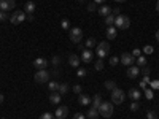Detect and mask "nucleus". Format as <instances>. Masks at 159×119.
Segmentation results:
<instances>
[{"instance_id":"1","label":"nucleus","mask_w":159,"mask_h":119,"mask_svg":"<svg viewBox=\"0 0 159 119\" xmlns=\"http://www.w3.org/2000/svg\"><path fill=\"white\" fill-rule=\"evenodd\" d=\"M115 27L116 29H121V30H126L130 27V18L126 16V15H118L115 18Z\"/></svg>"},{"instance_id":"2","label":"nucleus","mask_w":159,"mask_h":119,"mask_svg":"<svg viewBox=\"0 0 159 119\" xmlns=\"http://www.w3.org/2000/svg\"><path fill=\"white\" fill-rule=\"evenodd\" d=\"M126 99V92L123 89H119V87H115L111 90V103L115 105H121Z\"/></svg>"},{"instance_id":"3","label":"nucleus","mask_w":159,"mask_h":119,"mask_svg":"<svg viewBox=\"0 0 159 119\" xmlns=\"http://www.w3.org/2000/svg\"><path fill=\"white\" fill-rule=\"evenodd\" d=\"M99 114L102 117H111V114H113V103L111 102H102V105L99 107Z\"/></svg>"},{"instance_id":"4","label":"nucleus","mask_w":159,"mask_h":119,"mask_svg":"<svg viewBox=\"0 0 159 119\" xmlns=\"http://www.w3.org/2000/svg\"><path fill=\"white\" fill-rule=\"evenodd\" d=\"M96 54L99 56V59H105V57L110 54V45H108L107 42H100V43L97 45Z\"/></svg>"},{"instance_id":"5","label":"nucleus","mask_w":159,"mask_h":119,"mask_svg":"<svg viewBox=\"0 0 159 119\" xmlns=\"http://www.w3.org/2000/svg\"><path fill=\"white\" fill-rule=\"evenodd\" d=\"M49 76H51V73H48L46 70H37L34 79H35V83L43 84V83H48L49 81Z\"/></svg>"},{"instance_id":"6","label":"nucleus","mask_w":159,"mask_h":119,"mask_svg":"<svg viewBox=\"0 0 159 119\" xmlns=\"http://www.w3.org/2000/svg\"><path fill=\"white\" fill-rule=\"evenodd\" d=\"M25 18H27V16H25V11H21V10H18V11H15V13H13V15L10 16V22L11 24H21V22H24L25 21Z\"/></svg>"},{"instance_id":"7","label":"nucleus","mask_w":159,"mask_h":119,"mask_svg":"<svg viewBox=\"0 0 159 119\" xmlns=\"http://www.w3.org/2000/svg\"><path fill=\"white\" fill-rule=\"evenodd\" d=\"M70 42L72 43H80L81 42V38H83V30L80 29V27H73L70 29Z\"/></svg>"},{"instance_id":"8","label":"nucleus","mask_w":159,"mask_h":119,"mask_svg":"<svg viewBox=\"0 0 159 119\" xmlns=\"http://www.w3.org/2000/svg\"><path fill=\"white\" fill-rule=\"evenodd\" d=\"M119 60H121V64H124L126 67H132V65L135 64V57L132 56L130 52H124V54L121 56V59H119Z\"/></svg>"},{"instance_id":"9","label":"nucleus","mask_w":159,"mask_h":119,"mask_svg":"<svg viewBox=\"0 0 159 119\" xmlns=\"http://www.w3.org/2000/svg\"><path fill=\"white\" fill-rule=\"evenodd\" d=\"M15 8H16V2H15V0H0V10H2V11L15 10Z\"/></svg>"},{"instance_id":"10","label":"nucleus","mask_w":159,"mask_h":119,"mask_svg":"<svg viewBox=\"0 0 159 119\" xmlns=\"http://www.w3.org/2000/svg\"><path fill=\"white\" fill-rule=\"evenodd\" d=\"M67 114H69V108L65 107V105H61V107H57V110L54 111V116L57 119H65Z\"/></svg>"},{"instance_id":"11","label":"nucleus","mask_w":159,"mask_h":119,"mask_svg":"<svg viewBox=\"0 0 159 119\" xmlns=\"http://www.w3.org/2000/svg\"><path fill=\"white\" fill-rule=\"evenodd\" d=\"M34 67H35L37 70H46V67H48V60L43 59V57H38V59L34 60Z\"/></svg>"},{"instance_id":"12","label":"nucleus","mask_w":159,"mask_h":119,"mask_svg":"<svg viewBox=\"0 0 159 119\" xmlns=\"http://www.w3.org/2000/svg\"><path fill=\"white\" fill-rule=\"evenodd\" d=\"M81 62H84V64L92 62V51L91 49H88V48L83 49V52H81Z\"/></svg>"},{"instance_id":"13","label":"nucleus","mask_w":159,"mask_h":119,"mask_svg":"<svg viewBox=\"0 0 159 119\" xmlns=\"http://www.w3.org/2000/svg\"><path fill=\"white\" fill-rule=\"evenodd\" d=\"M139 73H140V67H135V65H132V67H129V70H127V78L134 79V78L139 76Z\"/></svg>"},{"instance_id":"14","label":"nucleus","mask_w":159,"mask_h":119,"mask_svg":"<svg viewBox=\"0 0 159 119\" xmlns=\"http://www.w3.org/2000/svg\"><path fill=\"white\" fill-rule=\"evenodd\" d=\"M97 13L100 16H103V18H107L108 15H111V8L108 7V5H102L99 10H97Z\"/></svg>"},{"instance_id":"15","label":"nucleus","mask_w":159,"mask_h":119,"mask_svg":"<svg viewBox=\"0 0 159 119\" xmlns=\"http://www.w3.org/2000/svg\"><path fill=\"white\" fill-rule=\"evenodd\" d=\"M129 97L134 100V102H139V100L142 99V92H140L139 89H130V90H129Z\"/></svg>"},{"instance_id":"16","label":"nucleus","mask_w":159,"mask_h":119,"mask_svg":"<svg viewBox=\"0 0 159 119\" xmlns=\"http://www.w3.org/2000/svg\"><path fill=\"white\" fill-rule=\"evenodd\" d=\"M99 116H100V114H99V110H97V108H92V107H91L89 111L86 113V117H88V119H97Z\"/></svg>"},{"instance_id":"17","label":"nucleus","mask_w":159,"mask_h":119,"mask_svg":"<svg viewBox=\"0 0 159 119\" xmlns=\"http://www.w3.org/2000/svg\"><path fill=\"white\" fill-rule=\"evenodd\" d=\"M80 60L81 59H80L76 54H70L69 56V64L72 65V67H80Z\"/></svg>"},{"instance_id":"18","label":"nucleus","mask_w":159,"mask_h":119,"mask_svg":"<svg viewBox=\"0 0 159 119\" xmlns=\"http://www.w3.org/2000/svg\"><path fill=\"white\" fill-rule=\"evenodd\" d=\"M59 102H61V94H59V92H51V95H49V103L57 105Z\"/></svg>"},{"instance_id":"19","label":"nucleus","mask_w":159,"mask_h":119,"mask_svg":"<svg viewBox=\"0 0 159 119\" xmlns=\"http://www.w3.org/2000/svg\"><path fill=\"white\" fill-rule=\"evenodd\" d=\"M24 11L27 13V15H32V13L35 11V2H32V0H29V2L25 3V7H24Z\"/></svg>"},{"instance_id":"20","label":"nucleus","mask_w":159,"mask_h":119,"mask_svg":"<svg viewBox=\"0 0 159 119\" xmlns=\"http://www.w3.org/2000/svg\"><path fill=\"white\" fill-rule=\"evenodd\" d=\"M107 38L108 40H113V38H116V27L115 25H111V27H107Z\"/></svg>"},{"instance_id":"21","label":"nucleus","mask_w":159,"mask_h":119,"mask_svg":"<svg viewBox=\"0 0 159 119\" xmlns=\"http://www.w3.org/2000/svg\"><path fill=\"white\" fill-rule=\"evenodd\" d=\"M78 102H80V105H89V103H91V97L86 95V94H80Z\"/></svg>"},{"instance_id":"22","label":"nucleus","mask_w":159,"mask_h":119,"mask_svg":"<svg viewBox=\"0 0 159 119\" xmlns=\"http://www.w3.org/2000/svg\"><path fill=\"white\" fill-rule=\"evenodd\" d=\"M91 102H92V108H97V110H99V107L102 105V102H103V100H102V97L97 94V95H94V99H92Z\"/></svg>"},{"instance_id":"23","label":"nucleus","mask_w":159,"mask_h":119,"mask_svg":"<svg viewBox=\"0 0 159 119\" xmlns=\"http://www.w3.org/2000/svg\"><path fill=\"white\" fill-rule=\"evenodd\" d=\"M137 62V67H147V59H145V56H139L135 59Z\"/></svg>"},{"instance_id":"24","label":"nucleus","mask_w":159,"mask_h":119,"mask_svg":"<svg viewBox=\"0 0 159 119\" xmlns=\"http://www.w3.org/2000/svg\"><path fill=\"white\" fill-rule=\"evenodd\" d=\"M48 89H49L51 92H57V90H59V83H57V81H51V83L48 84Z\"/></svg>"},{"instance_id":"25","label":"nucleus","mask_w":159,"mask_h":119,"mask_svg":"<svg viewBox=\"0 0 159 119\" xmlns=\"http://www.w3.org/2000/svg\"><path fill=\"white\" fill-rule=\"evenodd\" d=\"M97 45V42H96V38H92V37H89L88 40H86V48L89 49V48H94Z\"/></svg>"},{"instance_id":"26","label":"nucleus","mask_w":159,"mask_h":119,"mask_svg":"<svg viewBox=\"0 0 159 119\" xmlns=\"http://www.w3.org/2000/svg\"><path fill=\"white\" fill-rule=\"evenodd\" d=\"M105 24H107V27H111V25H115V16H113V15H108L107 18H105Z\"/></svg>"},{"instance_id":"27","label":"nucleus","mask_w":159,"mask_h":119,"mask_svg":"<svg viewBox=\"0 0 159 119\" xmlns=\"http://www.w3.org/2000/svg\"><path fill=\"white\" fill-rule=\"evenodd\" d=\"M147 117H148V119H159V114H157V111L150 110V111L147 113Z\"/></svg>"},{"instance_id":"28","label":"nucleus","mask_w":159,"mask_h":119,"mask_svg":"<svg viewBox=\"0 0 159 119\" xmlns=\"http://www.w3.org/2000/svg\"><path fill=\"white\" fill-rule=\"evenodd\" d=\"M97 10H99V8H97V3H96V2H91V3L88 5V11H89V13H94V11H97Z\"/></svg>"},{"instance_id":"29","label":"nucleus","mask_w":159,"mask_h":119,"mask_svg":"<svg viewBox=\"0 0 159 119\" xmlns=\"http://www.w3.org/2000/svg\"><path fill=\"white\" fill-rule=\"evenodd\" d=\"M67 90H69V86L67 84H59V94L62 95V94H67Z\"/></svg>"},{"instance_id":"30","label":"nucleus","mask_w":159,"mask_h":119,"mask_svg":"<svg viewBox=\"0 0 159 119\" xmlns=\"http://www.w3.org/2000/svg\"><path fill=\"white\" fill-rule=\"evenodd\" d=\"M94 68H96V70H99V72H100V70L103 68V59H97V60H96V65H94Z\"/></svg>"},{"instance_id":"31","label":"nucleus","mask_w":159,"mask_h":119,"mask_svg":"<svg viewBox=\"0 0 159 119\" xmlns=\"http://www.w3.org/2000/svg\"><path fill=\"white\" fill-rule=\"evenodd\" d=\"M105 89H108V90H113L115 87H116V84H115V81H105Z\"/></svg>"},{"instance_id":"32","label":"nucleus","mask_w":159,"mask_h":119,"mask_svg":"<svg viewBox=\"0 0 159 119\" xmlns=\"http://www.w3.org/2000/svg\"><path fill=\"white\" fill-rule=\"evenodd\" d=\"M143 94H145V97H147L148 100H151L153 99V89H143Z\"/></svg>"},{"instance_id":"33","label":"nucleus","mask_w":159,"mask_h":119,"mask_svg":"<svg viewBox=\"0 0 159 119\" xmlns=\"http://www.w3.org/2000/svg\"><path fill=\"white\" fill-rule=\"evenodd\" d=\"M61 25H62V29H70V21L69 19H62Z\"/></svg>"},{"instance_id":"34","label":"nucleus","mask_w":159,"mask_h":119,"mask_svg":"<svg viewBox=\"0 0 159 119\" xmlns=\"http://www.w3.org/2000/svg\"><path fill=\"white\" fill-rule=\"evenodd\" d=\"M139 108H140L139 102H132V103H130V111H137Z\"/></svg>"},{"instance_id":"35","label":"nucleus","mask_w":159,"mask_h":119,"mask_svg":"<svg viewBox=\"0 0 159 119\" xmlns=\"http://www.w3.org/2000/svg\"><path fill=\"white\" fill-rule=\"evenodd\" d=\"M86 73H88V72H86V68H78V70H76V75H78L80 78L86 76Z\"/></svg>"},{"instance_id":"36","label":"nucleus","mask_w":159,"mask_h":119,"mask_svg":"<svg viewBox=\"0 0 159 119\" xmlns=\"http://www.w3.org/2000/svg\"><path fill=\"white\" fill-rule=\"evenodd\" d=\"M38 119H54V116H52L51 113H43V114L40 116Z\"/></svg>"},{"instance_id":"37","label":"nucleus","mask_w":159,"mask_h":119,"mask_svg":"<svg viewBox=\"0 0 159 119\" xmlns=\"http://www.w3.org/2000/svg\"><path fill=\"white\" fill-rule=\"evenodd\" d=\"M51 62H52V65H56V67H57V65L61 64V57L59 56H54V57L51 59Z\"/></svg>"},{"instance_id":"38","label":"nucleus","mask_w":159,"mask_h":119,"mask_svg":"<svg viewBox=\"0 0 159 119\" xmlns=\"http://www.w3.org/2000/svg\"><path fill=\"white\" fill-rule=\"evenodd\" d=\"M7 19H8L7 11H2V10H0V21H7Z\"/></svg>"},{"instance_id":"39","label":"nucleus","mask_w":159,"mask_h":119,"mask_svg":"<svg viewBox=\"0 0 159 119\" xmlns=\"http://www.w3.org/2000/svg\"><path fill=\"white\" fill-rule=\"evenodd\" d=\"M150 86H151L153 90L154 89H159V81H156V79H154V81H150Z\"/></svg>"},{"instance_id":"40","label":"nucleus","mask_w":159,"mask_h":119,"mask_svg":"<svg viewBox=\"0 0 159 119\" xmlns=\"http://www.w3.org/2000/svg\"><path fill=\"white\" fill-rule=\"evenodd\" d=\"M132 56H134L135 59H137L139 56H142V52H140V49H139V48H135L134 51H132Z\"/></svg>"},{"instance_id":"41","label":"nucleus","mask_w":159,"mask_h":119,"mask_svg":"<svg viewBox=\"0 0 159 119\" xmlns=\"http://www.w3.org/2000/svg\"><path fill=\"white\" fill-rule=\"evenodd\" d=\"M73 92H75V94H81V86L75 84V86H73Z\"/></svg>"},{"instance_id":"42","label":"nucleus","mask_w":159,"mask_h":119,"mask_svg":"<svg viewBox=\"0 0 159 119\" xmlns=\"http://www.w3.org/2000/svg\"><path fill=\"white\" fill-rule=\"evenodd\" d=\"M73 119H86V116L81 113H76V114H73Z\"/></svg>"},{"instance_id":"43","label":"nucleus","mask_w":159,"mask_h":119,"mask_svg":"<svg viewBox=\"0 0 159 119\" xmlns=\"http://www.w3.org/2000/svg\"><path fill=\"white\" fill-rule=\"evenodd\" d=\"M118 60H119L118 57H111V59H110V65H113V67H115V65L118 64Z\"/></svg>"},{"instance_id":"44","label":"nucleus","mask_w":159,"mask_h":119,"mask_svg":"<svg viewBox=\"0 0 159 119\" xmlns=\"http://www.w3.org/2000/svg\"><path fill=\"white\" fill-rule=\"evenodd\" d=\"M145 52H147V54H151V52H153V48H151V46H145Z\"/></svg>"},{"instance_id":"45","label":"nucleus","mask_w":159,"mask_h":119,"mask_svg":"<svg viewBox=\"0 0 159 119\" xmlns=\"http://www.w3.org/2000/svg\"><path fill=\"white\" fill-rule=\"evenodd\" d=\"M143 81H145V83L148 84V83L151 81V79H150V75H145V78H143Z\"/></svg>"},{"instance_id":"46","label":"nucleus","mask_w":159,"mask_h":119,"mask_svg":"<svg viewBox=\"0 0 159 119\" xmlns=\"http://www.w3.org/2000/svg\"><path fill=\"white\" fill-rule=\"evenodd\" d=\"M142 89H147V83H145V81H140V84H139Z\"/></svg>"},{"instance_id":"47","label":"nucleus","mask_w":159,"mask_h":119,"mask_svg":"<svg viewBox=\"0 0 159 119\" xmlns=\"http://www.w3.org/2000/svg\"><path fill=\"white\" fill-rule=\"evenodd\" d=\"M143 73H145V75H150V68L145 67V68H143Z\"/></svg>"},{"instance_id":"48","label":"nucleus","mask_w":159,"mask_h":119,"mask_svg":"<svg viewBox=\"0 0 159 119\" xmlns=\"http://www.w3.org/2000/svg\"><path fill=\"white\" fill-rule=\"evenodd\" d=\"M3 100H5V97H3V94H0V105L3 103Z\"/></svg>"},{"instance_id":"49","label":"nucleus","mask_w":159,"mask_h":119,"mask_svg":"<svg viewBox=\"0 0 159 119\" xmlns=\"http://www.w3.org/2000/svg\"><path fill=\"white\" fill-rule=\"evenodd\" d=\"M96 3H105V0H94Z\"/></svg>"},{"instance_id":"50","label":"nucleus","mask_w":159,"mask_h":119,"mask_svg":"<svg viewBox=\"0 0 159 119\" xmlns=\"http://www.w3.org/2000/svg\"><path fill=\"white\" fill-rule=\"evenodd\" d=\"M156 42H157V43H159V30H157V32H156Z\"/></svg>"},{"instance_id":"51","label":"nucleus","mask_w":159,"mask_h":119,"mask_svg":"<svg viewBox=\"0 0 159 119\" xmlns=\"http://www.w3.org/2000/svg\"><path fill=\"white\" fill-rule=\"evenodd\" d=\"M156 10H157V13H159V0H157V3H156Z\"/></svg>"},{"instance_id":"52","label":"nucleus","mask_w":159,"mask_h":119,"mask_svg":"<svg viewBox=\"0 0 159 119\" xmlns=\"http://www.w3.org/2000/svg\"><path fill=\"white\" fill-rule=\"evenodd\" d=\"M115 2H118V3H121V2H126V0H115Z\"/></svg>"},{"instance_id":"53","label":"nucleus","mask_w":159,"mask_h":119,"mask_svg":"<svg viewBox=\"0 0 159 119\" xmlns=\"http://www.w3.org/2000/svg\"><path fill=\"white\" fill-rule=\"evenodd\" d=\"M78 2H84V0H78Z\"/></svg>"},{"instance_id":"54","label":"nucleus","mask_w":159,"mask_h":119,"mask_svg":"<svg viewBox=\"0 0 159 119\" xmlns=\"http://www.w3.org/2000/svg\"><path fill=\"white\" fill-rule=\"evenodd\" d=\"M157 114H159V111H157Z\"/></svg>"},{"instance_id":"55","label":"nucleus","mask_w":159,"mask_h":119,"mask_svg":"<svg viewBox=\"0 0 159 119\" xmlns=\"http://www.w3.org/2000/svg\"><path fill=\"white\" fill-rule=\"evenodd\" d=\"M3 119H5V117H3Z\"/></svg>"}]
</instances>
